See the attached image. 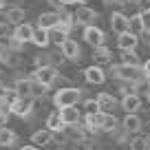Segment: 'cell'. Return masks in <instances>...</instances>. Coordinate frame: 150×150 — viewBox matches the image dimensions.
<instances>
[{"label": "cell", "instance_id": "6da1fadb", "mask_svg": "<svg viewBox=\"0 0 150 150\" xmlns=\"http://www.w3.org/2000/svg\"><path fill=\"white\" fill-rule=\"evenodd\" d=\"M80 102H82V88H77V86H62L53 95V106L57 110L69 108V106H77Z\"/></svg>", "mask_w": 150, "mask_h": 150}, {"label": "cell", "instance_id": "7a4b0ae2", "mask_svg": "<svg viewBox=\"0 0 150 150\" xmlns=\"http://www.w3.org/2000/svg\"><path fill=\"white\" fill-rule=\"evenodd\" d=\"M29 77H31L33 82H38V84L51 88V86L60 80V71L53 69V66H49V69H35V71H33V75H29Z\"/></svg>", "mask_w": 150, "mask_h": 150}, {"label": "cell", "instance_id": "3957f363", "mask_svg": "<svg viewBox=\"0 0 150 150\" xmlns=\"http://www.w3.org/2000/svg\"><path fill=\"white\" fill-rule=\"evenodd\" d=\"M82 38H84L86 44L93 47V51H95V49H99V47H106V33H104L99 27H95V24H93V27L82 29Z\"/></svg>", "mask_w": 150, "mask_h": 150}, {"label": "cell", "instance_id": "277c9868", "mask_svg": "<svg viewBox=\"0 0 150 150\" xmlns=\"http://www.w3.org/2000/svg\"><path fill=\"white\" fill-rule=\"evenodd\" d=\"M146 80L144 77V71L139 66H124L119 64L117 69V82H128V84H137V82Z\"/></svg>", "mask_w": 150, "mask_h": 150}, {"label": "cell", "instance_id": "5b68a950", "mask_svg": "<svg viewBox=\"0 0 150 150\" xmlns=\"http://www.w3.org/2000/svg\"><path fill=\"white\" fill-rule=\"evenodd\" d=\"M95 20H97V11H95L93 7H88V5H80L77 7V11H75V22L80 24L82 29L93 27Z\"/></svg>", "mask_w": 150, "mask_h": 150}, {"label": "cell", "instance_id": "8992f818", "mask_svg": "<svg viewBox=\"0 0 150 150\" xmlns=\"http://www.w3.org/2000/svg\"><path fill=\"white\" fill-rule=\"evenodd\" d=\"M110 29H112L115 35L128 33V29H130V16L122 13V11H115V13L110 16Z\"/></svg>", "mask_w": 150, "mask_h": 150}, {"label": "cell", "instance_id": "52a82bcc", "mask_svg": "<svg viewBox=\"0 0 150 150\" xmlns=\"http://www.w3.org/2000/svg\"><path fill=\"white\" fill-rule=\"evenodd\" d=\"M33 106H35V99L33 97H20L18 102L11 106V115H18L22 119H29L33 112Z\"/></svg>", "mask_w": 150, "mask_h": 150}, {"label": "cell", "instance_id": "ba28073f", "mask_svg": "<svg viewBox=\"0 0 150 150\" xmlns=\"http://www.w3.org/2000/svg\"><path fill=\"white\" fill-rule=\"evenodd\" d=\"M84 77H86V82H88V84L99 86V84H104V82L108 80V73H106V69L93 64V66H88V69H84Z\"/></svg>", "mask_w": 150, "mask_h": 150}, {"label": "cell", "instance_id": "9c48e42d", "mask_svg": "<svg viewBox=\"0 0 150 150\" xmlns=\"http://www.w3.org/2000/svg\"><path fill=\"white\" fill-rule=\"evenodd\" d=\"M122 108L126 115H139V110L144 108V102H141L139 95H124L122 97Z\"/></svg>", "mask_w": 150, "mask_h": 150}, {"label": "cell", "instance_id": "30bf717a", "mask_svg": "<svg viewBox=\"0 0 150 150\" xmlns=\"http://www.w3.org/2000/svg\"><path fill=\"white\" fill-rule=\"evenodd\" d=\"M60 27V13L55 11H44V13L38 16V29H44V31H51V29Z\"/></svg>", "mask_w": 150, "mask_h": 150}, {"label": "cell", "instance_id": "8fae6325", "mask_svg": "<svg viewBox=\"0 0 150 150\" xmlns=\"http://www.w3.org/2000/svg\"><path fill=\"white\" fill-rule=\"evenodd\" d=\"M60 115H62V122H64V126H80V124H82V119H84L77 106L62 108V110H60Z\"/></svg>", "mask_w": 150, "mask_h": 150}, {"label": "cell", "instance_id": "7c38bea8", "mask_svg": "<svg viewBox=\"0 0 150 150\" xmlns=\"http://www.w3.org/2000/svg\"><path fill=\"white\" fill-rule=\"evenodd\" d=\"M33 33H35V27L24 22V24H20V27H13V35L11 38H16L18 42L27 44V42H33Z\"/></svg>", "mask_w": 150, "mask_h": 150}, {"label": "cell", "instance_id": "4fadbf2b", "mask_svg": "<svg viewBox=\"0 0 150 150\" xmlns=\"http://www.w3.org/2000/svg\"><path fill=\"white\" fill-rule=\"evenodd\" d=\"M122 128L128 132V135H139L141 132V128H144V124H141V117L139 115H126L124 117V122H122Z\"/></svg>", "mask_w": 150, "mask_h": 150}, {"label": "cell", "instance_id": "5bb4252c", "mask_svg": "<svg viewBox=\"0 0 150 150\" xmlns=\"http://www.w3.org/2000/svg\"><path fill=\"white\" fill-rule=\"evenodd\" d=\"M60 51H62V55H64L66 60H80V42L73 40V38H69V40L62 44Z\"/></svg>", "mask_w": 150, "mask_h": 150}, {"label": "cell", "instance_id": "9a60e30c", "mask_svg": "<svg viewBox=\"0 0 150 150\" xmlns=\"http://www.w3.org/2000/svg\"><path fill=\"white\" fill-rule=\"evenodd\" d=\"M31 144L35 146V148H44V146L53 144V132L47 130V128H42V130H35L31 135Z\"/></svg>", "mask_w": 150, "mask_h": 150}, {"label": "cell", "instance_id": "2e32d148", "mask_svg": "<svg viewBox=\"0 0 150 150\" xmlns=\"http://www.w3.org/2000/svg\"><path fill=\"white\" fill-rule=\"evenodd\" d=\"M93 64L95 66H106V64H110V60H112V53H110V49L108 47H99V49H95L93 51Z\"/></svg>", "mask_w": 150, "mask_h": 150}, {"label": "cell", "instance_id": "e0dca14e", "mask_svg": "<svg viewBox=\"0 0 150 150\" xmlns=\"http://www.w3.org/2000/svg\"><path fill=\"white\" fill-rule=\"evenodd\" d=\"M137 44H139V38L132 35L130 31L124 33V35H117V47H119V51H135Z\"/></svg>", "mask_w": 150, "mask_h": 150}, {"label": "cell", "instance_id": "ac0fdd59", "mask_svg": "<svg viewBox=\"0 0 150 150\" xmlns=\"http://www.w3.org/2000/svg\"><path fill=\"white\" fill-rule=\"evenodd\" d=\"M64 122H62V115H60V110H53V112H49L47 115V130H51V132H62L64 130Z\"/></svg>", "mask_w": 150, "mask_h": 150}, {"label": "cell", "instance_id": "d6986e66", "mask_svg": "<svg viewBox=\"0 0 150 150\" xmlns=\"http://www.w3.org/2000/svg\"><path fill=\"white\" fill-rule=\"evenodd\" d=\"M95 99H97V104H99V108H102V112H112L115 108H117V99L112 97L110 93H99Z\"/></svg>", "mask_w": 150, "mask_h": 150}, {"label": "cell", "instance_id": "ffe728a7", "mask_svg": "<svg viewBox=\"0 0 150 150\" xmlns=\"http://www.w3.org/2000/svg\"><path fill=\"white\" fill-rule=\"evenodd\" d=\"M5 16H7V22L9 24H13V27H20V24H24V9L22 7H11V9H7L5 11Z\"/></svg>", "mask_w": 150, "mask_h": 150}, {"label": "cell", "instance_id": "44dd1931", "mask_svg": "<svg viewBox=\"0 0 150 150\" xmlns=\"http://www.w3.org/2000/svg\"><path fill=\"white\" fill-rule=\"evenodd\" d=\"M31 88H33L31 77H20L13 84V91L18 93V97H31Z\"/></svg>", "mask_w": 150, "mask_h": 150}, {"label": "cell", "instance_id": "7402d4cb", "mask_svg": "<svg viewBox=\"0 0 150 150\" xmlns=\"http://www.w3.org/2000/svg\"><path fill=\"white\" fill-rule=\"evenodd\" d=\"M119 128V119L112 115V112H104V119H102V128H99V132H108V135H112V132Z\"/></svg>", "mask_w": 150, "mask_h": 150}, {"label": "cell", "instance_id": "603a6c76", "mask_svg": "<svg viewBox=\"0 0 150 150\" xmlns=\"http://www.w3.org/2000/svg\"><path fill=\"white\" fill-rule=\"evenodd\" d=\"M49 38H51V44H55V47H62V44L69 40V31H66L64 27H55L49 31Z\"/></svg>", "mask_w": 150, "mask_h": 150}, {"label": "cell", "instance_id": "cb8c5ba5", "mask_svg": "<svg viewBox=\"0 0 150 150\" xmlns=\"http://www.w3.org/2000/svg\"><path fill=\"white\" fill-rule=\"evenodd\" d=\"M128 31L132 33V35H137V38H141L146 33V29H144V18H141V13H132L130 16V29Z\"/></svg>", "mask_w": 150, "mask_h": 150}, {"label": "cell", "instance_id": "d4e9b609", "mask_svg": "<svg viewBox=\"0 0 150 150\" xmlns=\"http://www.w3.org/2000/svg\"><path fill=\"white\" fill-rule=\"evenodd\" d=\"M16 141H18V135L11 128H2L0 130V146L2 148H11V146H16Z\"/></svg>", "mask_w": 150, "mask_h": 150}, {"label": "cell", "instance_id": "484cf974", "mask_svg": "<svg viewBox=\"0 0 150 150\" xmlns=\"http://www.w3.org/2000/svg\"><path fill=\"white\" fill-rule=\"evenodd\" d=\"M130 150H150L148 135H146V132H139V135L130 137Z\"/></svg>", "mask_w": 150, "mask_h": 150}, {"label": "cell", "instance_id": "4316f807", "mask_svg": "<svg viewBox=\"0 0 150 150\" xmlns=\"http://www.w3.org/2000/svg\"><path fill=\"white\" fill-rule=\"evenodd\" d=\"M124 66H139L141 69V57L137 55V51H122V62Z\"/></svg>", "mask_w": 150, "mask_h": 150}, {"label": "cell", "instance_id": "83f0119b", "mask_svg": "<svg viewBox=\"0 0 150 150\" xmlns=\"http://www.w3.org/2000/svg\"><path fill=\"white\" fill-rule=\"evenodd\" d=\"M33 44H35V47H40V49L49 47V44H51L49 31H44V29H38V27H35V33H33Z\"/></svg>", "mask_w": 150, "mask_h": 150}, {"label": "cell", "instance_id": "f1b7e54d", "mask_svg": "<svg viewBox=\"0 0 150 150\" xmlns=\"http://www.w3.org/2000/svg\"><path fill=\"white\" fill-rule=\"evenodd\" d=\"M82 108H84V117H93V115H99V112H102L97 99H84V102H82Z\"/></svg>", "mask_w": 150, "mask_h": 150}, {"label": "cell", "instance_id": "f546056e", "mask_svg": "<svg viewBox=\"0 0 150 150\" xmlns=\"http://www.w3.org/2000/svg\"><path fill=\"white\" fill-rule=\"evenodd\" d=\"M33 64H35V69H49L51 66V53H38L33 57Z\"/></svg>", "mask_w": 150, "mask_h": 150}, {"label": "cell", "instance_id": "4dcf8cb0", "mask_svg": "<svg viewBox=\"0 0 150 150\" xmlns=\"http://www.w3.org/2000/svg\"><path fill=\"white\" fill-rule=\"evenodd\" d=\"M33 82V80H31ZM44 95H47V86H42V84H38V82H33V88H31V97L35 99H44Z\"/></svg>", "mask_w": 150, "mask_h": 150}, {"label": "cell", "instance_id": "1f68e13d", "mask_svg": "<svg viewBox=\"0 0 150 150\" xmlns=\"http://www.w3.org/2000/svg\"><path fill=\"white\" fill-rule=\"evenodd\" d=\"M64 62H66V57L62 55V51H53V53H51V66H53V69L62 66Z\"/></svg>", "mask_w": 150, "mask_h": 150}, {"label": "cell", "instance_id": "d6a6232c", "mask_svg": "<svg viewBox=\"0 0 150 150\" xmlns=\"http://www.w3.org/2000/svg\"><path fill=\"white\" fill-rule=\"evenodd\" d=\"M20 62H22V55H20V53H13V51H11L5 64H7V66H20Z\"/></svg>", "mask_w": 150, "mask_h": 150}, {"label": "cell", "instance_id": "836d02e7", "mask_svg": "<svg viewBox=\"0 0 150 150\" xmlns=\"http://www.w3.org/2000/svg\"><path fill=\"white\" fill-rule=\"evenodd\" d=\"M137 13H150V0H135Z\"/></svg>", "mask_w": 150, "mask_h": 150}, {"label": "cell", "instance_id": "e575fe53", "mask_svg": "<svg viewBox=\"0 0 150 150\" xmlns=\"http://www.w3.org/2000/svg\"><path fill=\"white\" fill-rule=\"evenodd\" d=\"M7 47H9V51H13V53H20V51H22V47H24V44H22V42H18L16 38H9V40H7Z\"/></svg>", "mask_w": 150, "mask_h": 150}, {"label": "cell", "instance_id": "d590c367", "mask_svg": "<svg viewBox=\"0 0 150 150\" xmlns=\"http://www.w3.org/2000/svg\"><path fill=\"white\" fill-rule=\"evenodd\" d=\"M53 144H57V146L69 144V137H66V132H64V130H62V132H53Z\"/></svg>", "mask_w": 150, "mask_h": 150}, {"label": "cell", "instance_id": "8d00e7d4", "mask_svg": "<svg viewBox=\"0 0 150 150\" xmlns=\"http://www.w3.org/2000/svg\"><path fill=\"white\" fill-rule=\"evenodd\" d=\"M9 47H7V44L5 42H0V62H2V64H5V62H7V57H9Z\"/></svg>", "mask_w": 150, "mask_h": 150}, {"label": "cell", "instance_id": "74e56055", "mask_svg": "<svg viewBox=\"0 0 150 150\" xmlns=\"http://www.w3.org/2000/svg\"><path fill=\"white\" fill-rule=\"evenodd\" d=\"M11 35H13V31H11V29H9V24H0V38H11Z\"/></svg>", "mask_w": 150, "mask_h": 150}, {"label": "cell", "instance_id": "f35d334b", "mask_svg": "<svg viewBox=\"0 0 150 150\" xmlns=\"http://www.w3.org/2000/svg\"><path fill=\"white\" fill-rule=\"evenodd\" d=\"M141 71H144V77H146V80H150V60H146L144 64H141Z\"/></svg>", "mask_w": 150, "mask_h": 150}, {"label": "cell", "instance_id": "ab89813d", "mask_svg": "<svg viewBox=\"0 0 150 150\" xmlns=\"http://www.w3.org/2000/svg\"><path fill=\"white\" fill-rule=\"evenodd\" d=\"M141 18H144V29H146V33H150V13H141Z\"/></svg>", "mask_w": 150, "mask_h": 150}, {"label": "cell", "instance_id": "60d3db41", "mask_svg": "<svg viewBox=\"0 0 150 150\" xmlns=\"http://www.w3.org/2000/svg\"><path fill=\"white\" fill-rule=\"evenodd\" d=\"M5 2H7V5H9V9H11V7H20V5H18L20 0H5Z\"/></svg>", "mask_w": 150, "mask_h": 150}, {"label": "cell", "instance_id": "b9f144b4", "mask_svg": "<svg viewBox=\"0 0 150 150\" xmlns=\"http://www.w3.org/2000/svg\"><path fill=\"white\" fill-rule=\"evenodd\" d=\"M20 150H40V148H35V146H33V144H27V146H22V148H20Z\"/></svg>", "mask_w": 150, "mask_h": 150}, {"label": "cell", "instance_id": "7bdbcfd3", "mask_svg": "<svg viewBox=\"0 0 150 150\" xmlns=\"http://www.w3.org/2000/svg\"><path fill=\"white\" fill-rule=\"evenodd\" d=\"M141 38H144V44H148V47H150V33H144Z\"/></svg>", "mask_w": 150, "mask_h": 150}, {"label": "cell", "instance_id": "ee69618b", "mask_svg": "<svg viewBox=\"0 0 150 150\" xmlns=\"http://www.w3.org/2000/svg\"><path fill=\"white\" fill-rule=\"evenodd\" d=\"M60 2H62V5H64V7H69V5H75L77 0H60Z\"/></svg>", "mask_w": 150, "mask_h": 150}, {"label": "cell", "instance_id": "f6af8a7d", "mask_svg": "<svg viewBox=\"0 0 150 150\" xmlns=\"http://www.w3.org/2000/svg\"><path fill=\"white\" fill-rule=\"evenodd\" d=\"M104 5H115V2H117V0H102Z\"/></svg>", "mask_w": 150, "mask_h": 150}, {"label": "cell", "instance_id": "bcb514c9", "mask_svg": "<svg viewBox=\"0 0 150 150\" xmlns=\"http://www.w3.org/2000/svg\"><path fill=\"white\" fill-rule=\"evenodd\" d=\"M117 2H119V5H130L132 0H117Z\"/></svg>", "mask_w": 150, "mask_h": 150}, {"label": "cell", "instance_id": "7dc6e473", "mask_svg": "<svg viewBox=\"0 0 150 150\" xmlns=\"http://www.w3.org/2000/svg\"><path fill=\"white\" fill-rule=\"evenodd\" d=\"M5 7H7V2H5V0H0V11L5 9Z\"/></svg>", "mask_w": 150, "mask_h": 150}, {"label": "cell", "instance_id": "c3c4849f", "mask_svg": "<svg viewBox=\"0 0 150 150\" xmlns=\"http://www.w3.org/2000/svg\"><path fill=\"white\" fill-rule=\"evenodd\" d=\"M77 2H82V5H84V2H88V0H77Z\"/></svg>", "mask_w": 150, "mask_h": 150}, {"label": "cell", "instance_id": "681fc988", "mask_svg": "<svg viewBox=\"0 0 150 150\" xmlns=\"http://www.w3.org/2000/svg\"><path fill=\"white\" fill-rule=\"evenodd\" d=\"M0 88H2V77H0Z\"/></svg>", "mask_w": 150, "mask_h": 150}, {"label": "cell", "instance_id": "f907efd6", "mask_svg": "<svg viewBox=\"0 0 150 150\" xmlns=\"http://www.w3.org/2000/svg\"><path fill=\"white\" fill-rule=\"evenodd\" d=\"M119 150H130V148H119Z\"/></svg>", "mask_w": 150, "mask_h": 150}, {"label": "cell", "instance_id": "816d5d0a", "mask_svg": "<svg viewBox=\"0 0 150 150\" xmlns=\"http://www.w3.org/2000/svg\"><path fill=\"white\" fill-rule=\"evenodd\" d=\"M55 150H66V148H55Z\"/></svg>", "mask_w": 150, "mask_h": 150}, {"label": "cell", "instance_id": "f5cc1de1", "mask_svg": "<svg viewBox=\"0 0 150 150\" xmlns=\"http://www.w3.org/2000/svg\"><path fill=\"white\" fill-rule=\"evenodd\" d=\"M148 104H150V95H148Z\"/></svg>", "mask_w": 150, "mask_h": 150}]
</instances>
